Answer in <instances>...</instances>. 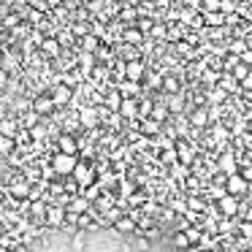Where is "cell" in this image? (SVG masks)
<instances>
[{"label":"cell","instance_id":"10","mask_svg":"<svg viewBox=\"0 0 252 252\" xmlns=\"http://www.w3.org/2000/svg\"><path fill=\"white\" fill-rule=\"evenodd\" d=\"M117 114L125 117V120H138V98H122L120 109H117Z\"/></svg>","mask_w":252,"mask_h":252},{"label":"cell","instance_id":"30","mask_svg":"<svg viewBox=\"0 0 252 252\" xmlns=\"http://www.w3.org/2000/svg\"><path fill=\"white\" fill-rule=\"evenodd\" d=\"M41 49H44L46 55H57V52H60V41L57 38H44L41 41Z\"/></svg>","mask_w":252,"mask_h":252},{"label":"cell","instance_id":"24","mask_svg":"<svg viewBox=\"0 0 252 252\" xmlns=\"http://www.w3.org/2000/svg\"><path fill=\"white\" fill-rule=\"evenodd\" d=\"M203 100H209L212 106H220V103H225V100H228V93H222L220 87H212V90L206 93V98H203Z\"/></svg>","mask_w":252,"mask_h":252},{"label":"cell","instance_id":"4","mask_svg":"<svg viewBox=\"0 0 252 252\" xmlns=\"http://www.w3.org/2000/svg\"><path fill=\"white\" fill-rule=\"evenodd\" d=\"M79 125L84 127V130H95L98 127V122H100V117H98V109L95 106H82V111H79Z\"/></svg>","mask_w":252,"mask_h":252},{"label":"cell","instance_id":"48","mask_svg":"<svg viewBox=\"0 0 252 252\" xmlns=\"http://www.w3.org/2000/svg\"><path fill=\"white\" fill-rule=\"evenodd\" d=\"M6 84H8V73L0 68V87H6Z\"/></svg>","mask_w":252,"mask_h":252},{"label":"cell","instance_id":"21","mask_svg":"<svg viewBox=\"0 0 252 252\" xmlns=\"http://www.w3.org/2000/svg\"><path fill=\"white\" fill-rule=\"evenodd\" d=\"M114 195H111V192H100V198L98 201H95V206H98V212H100V217H103L106 212H109V209H114Z\"/></svg>","mask_w":252,"mask_h":252},{"label":"cell","instance_id":"47","mask_svg":"<svg viewBox=\"0 0 252 252\" xmlns=\"http://www.w3.org/2000/svg\"><path fill=\"white\" fill-rule=\"evenodd\" d=\"M236 230H241L244 236H252V222H239V228Z\"/></svg>","mask_w":252,"mask_h":252},{"label":"cell","instance_id":"40","mask_svg":"<svg viewBox=\"0 0 252 252\" xmlns=\"http://www.w3.org/2000/svg\"><path fill=\"white\" fill-rule=\"evenodd\" d=\"M185 233H187V239H190V244H192V241H201V239H203V233H201L198 228H187Z\"/></svg>","mask_w":252,"mask_h":252},{"label":"cell","instance_id":"35","mask_svg":"<svg viewBox=\"0 0 252 252\" xmlns=\"http://www.w3.org/2000/svg\"><path fill=\"white\" fill-rule=\"evenodd\" d=\"M38 120H41V117L35 114L33 109H30V111H25V114H22V125H25V127H35V122H38Z\"/></svg>","mask_w":252,"mask_h":252},{"label":"cell","instance_id":"25","mask_svg":"<svg viewBox=\"0 0 252 252\" xmlns=\"http://www.w3.org/2000/svg\"><path fill=\"white\" fill-rule=\"evenodd\" d=\"M84 244H87V233H84V230H76V233L71 236V250L84 252Z\"/></svg>","mask_w":252,"mask_h":252},{"label":"cell","instance_id":"29","mask_svg":"<svg viewBox=\"0 0 252 252\" xmlns=\"http://www.w3.org/2000/svg\"><path fill=\"white\" fill-rule=\"evenodd\" d=\"M14 147H17V141L14 138H8V136H0V155H14Z\"/></svg>","mask_w":252,"mask_h":252},{"label":"cell","instance_id":"36","mask_svg":"<svg viewBox=\"0 0 252 252\" xmlns=\"http://www.w3.org/2000/svg\"><path fill=\"white\" fill-rule=\"evenodd\" d=\"M141 38H144V35H141V33H138V30H136V28H130V30H125V41H127V44H141Z\"/></svg>","mask_w":252,"mask_h":252},{"label":"cell","instance_id":"27","mask_svg":"<svg viewBox=\"0 0 252 252\" xmlns=\"http://www.w3.org/2000/svg\"><path fill=\"white\" fill-rule=\"evenodd\" d=\"M176 158H179L185 165H187V163H192V149L187 147L185 141H179V144H176Z\"/></svg>","mask_w":252,"mask_h":252},{"label":"cell","instance_id":"39","mask_svg":"<svg viewBox=\"0 0 252 252\" xmlns=\"http://www.w3.org/2000/svg\"><path fill=\"white\" fill-rule=\"evenodd\" d=\"M147 79H149V87H155V90L163 84V73H147Z\"/></svg>","mask_w":252,"mask_h":252},{"label":"cell","instance_id":"9","mask_svg":"<svg viewBox=\"0 0 252 252\" xmlns=\"http://www.w3.org/2000/svg\"><path fill=\"white\" fill-rule=\"evenodd\" d=\"M90 209H93V203H90L84 195H73L71 201H68L65 212H68V214H76V217H82V214L90 212Z\"/></svg>","mask_w":252,"mask_h":252},{"label":"cell","instance_id":"38","mask_svg":"<svg viewBox=\"0 0 252 252\" xmlns=\"http://www.w3.org/2000/svg\"><path fill=\"white\" fill-rule=\"evenodd\" d=\"M187 209H190V212H203V209H206V203H203L201 198H190V203H187Z\"/></svg>","mask_w":252,"mask_h":252},{"label":"cell","instance_id":"17","mask_svg":"<svg viewBox=\"0 0 252 252\" xmlns=\"http://www.w3.org/2000/svg\"><path fill=\"white\" fill-rule=\"evenodd\" d=\"M163 103H165V109H168V114H182V111H185V95H182V93L168 95Z\"/></svg>","mask_w":252,"mask_h":252},{"label":"cell","instance_id":"23","mask_svg":"<svg viewBox=\"0 0 252 252\" xmlns=\"http://www.w3.org/2000/svg\"><path fill=\"white\" fill-rule=\"evenodd\" d=\"M82 52H87V55H95L98 52V46H100V41H98V35H93V33H87V35H82Z\"/></svg>","mask_w":252,"mask_h":252},{"label":"cell","instance_id":"22","mask_svg":"<svg viewBox=\"0 0 252 252\" xmlns=\"http://www.w3.org/2000/svg\"><path fill=\"white\" fill-rule=\"evenodd\" d=\"M149 120H155L158 125H163V122L168 120V109H165V103H163V100L152 106V114H149Z\"/></svg>","mask_w":252,"mask_h":252},{"label":"cell","instance_id":"18","mask_svg":"<svg viewBox=\"0 0 252 252\" xmlns=\"http://www.w3.org/2000/svg\"><path fill=\"white\" fill-rule=\"evenodd\" d=\"M217 87L222 90V93H239V82H236L230 73H220V79H217Z\"/></svg>","mask_w":252,"mask_h":252},{"label":"cell","instance_id":"41","mask_svg":"<svg viewBox=\"0 0 252 252\" xmlns=\"http://www.w3.org/2000/svg\"><path fill=\"white\" fill-rule=\"evenodd\" d=\"M149 33H152L155 38H165V33H168V30H165V25H152V30H149Z\"/></svg>","mask_w":252,"mask_h":252},{"label":"cell","instance_id":"14","mask_svg":"<svg viewBox=\"0 0 252 252\" xmlns=\"http://www.w3.org/2000/svg\"><path fill=\"white\" fill-rule=\"evenodd\" d=\"M187 122H190L192 127H206V125H209V109H206V106H198V109H192V111H190V120H187Z\"/></svg>","mask_w":252,"mask_h":252},{"label":"cell","instance_id":"50","mask_svg":"<svg viewBox=\"0 0 252 252\" xmlns=\"http://www.w3.org/2000/svg\"><path fill=\"white\" fill-rule=\"evenodd\" d=\"M3 236H6V228H3V225H0V239H3Z\"/></svg>","mask_w":252,"mask_h":252},{"label":"cell","instance_id":"12","mask_svg":"<svg viewBox=\"0 0 252 252\" xmlns=\"http://www.w3.org/2000/svg\"><path fill=\"white\" fill-rule=\"evenodd\" d=\"M30 109H33L38 117H46V114H52V111H55V103H52L49 95H38V98L30 103Z\"/></svg>","mask_w":252,"mask_h":252},{"label":"cell","instance_id":"8","mask_svg":"<svg viewBox=\"0 0 252 252\" xmlns=\"http://www.w3.org/2000/svg\"><path fill=\"white\" fill-rule=\"evenodd\" d=\"M217 206H220V212H222L228 220H233L236 214H239V206H241V201H239V198H233V195H228V192H225V195L220 198V203H217Z\"/></svg>","mask_w":252,"mask_h":252},{"label":"cell","instance_id":"26","mask_svg":"<svg viewBox=\"0 0 252 252\" xmlns=\"http://www.w3.org/2000/svg\"><path fill=\"white\" fill-rule=\"evenodd\" d=\"M120 103H122V95L117 93V90H111V93L106 95V109H109L111 114H117V109H120Z\"/></svg>","mask_w":252,"mask_h":252},{"label":"cell","instance_id":"37","mask_svg":"<svg viewBox=\"0 0 252 252\" xmlns=\"http://www.w3.org/2000/svg\"><path fill=\"white\" fill-rule=\"evenodd\" d=\"M201 8H203V14L220 11V0H201Z\"/></svg>","mask_w":252,"mask_h":252},{"label":"cell","instance_id":"34","mask_svg":"<svg viewBox=\"0 0 252 252\" xmlns=\"http://www.w3.org/2000/svg\"><path fill=\"white\" fill-rule=\"evenodd\" d=\"M247 73H250V65H244V63H239V65H236V68H233V71H230V76H233V79H236V82H239V84H241V79H244V76H247Z\"/></svg>","mask_w":252,"mask_h":252},{"label":"cell","instance_id":"28","mask_svg":"<svg viewBox=\"0 0 252 252\" xmlns=\"http://www.w3.org/2000/svg\"><path fill=\"white\" fill-rule=\"evenodd\" d=\"M160 87H163V93L176 95V93H179V79H176V76H163V84H160Z\"/></svg>","mask_w":252,"mask_h":252},{"label":"cell","instance_id":"2","mask_svg":"<svg viewBox=\"0 0 252 252\" xmlns=\"http://www.w3.org/2000/svg\"><path fill=\"white\" fill-rule=\"evenodd\" d=\"M73 182L79 185V190H84V187H90L95 182V168H93V163H87V160H79L76 163V168H73Z\"/></svg>","mask_w":252,"mask_h":252},{"label":"cell","instance_id":"49","mask_svg":"<svg viewBox=\"0 0 252 252\" xmlns=\"http://www.w3.org/2000/svg\"><path fill=\"white\" fill-rule=\"evenodd\" d=\"M174 209H176V212H185L187 203H185V201H174Z\"/></svg>","mask_w":252,"mask_h":252},{"label":"cell","instance_id":"43","mask_svg":"<svg viewBox=\"0 0 252 252\" xmlns=\"http://www.w3.org/2000/svg\"><path fill=\"white\" fill-rule=\"evenodd\" d=\"M241 90H252V68H250V73H247L244 79H241V84H239Z\"/></svg>","mask_w":252,"mask_h":252},{"label":"cell","instance_id":"46","mask_svg":"<svg viewBox=\"0 0 252 252\" xmlns=\"http://www.w3.org/2000/svg\"><path fill=\"white\" fill-rule=\"evenodd\" d=\"M120 187H122L125 195H130V192H133V182H127V179H120Z\"/></svg>","mask_w":252,"mask_h":252},{"label":"cell","instance_id":"16","mask_svg":"<svg viewBox=\"0 0 252 252\" xmlns=\"http://www.w3.org/2000/svg\"><path fill=\"white\" fill-rule=\"evenodd\" d=\"M0 136H8V138H14V141H17L19 125H17V120H14V117H3V120H0Z\"/></svg>","mask_w":252,"mask_h":252},{"label":"cell","instance_id":"31","mask_svg":"<svg viewBox=\"0 0 252 252\" xmlns=\"http://www.w3.org/2000/svg\"><path fill=\"white\" fill-rule=\"evenodd\" d=\"M171 241H174V247H176V250H187V247H190V239H187V233H185V230H176V233H174V239H171Z\"/></svg>","mask_w":252,"mask_h":252},{"label":"cell","instance_id":"15","mask_svg":"<svg viewBox=\"0 0 252 252\" xmlns=\"http://www.w3.org/2000/svg\"><path fill=\"white\" fill-rule=\"evenodd\" d=\"M117 93H120L122 98H138V95H141V84H136V82H127V79H122V82L117 84Z\"/></svg>","mask_w":252,"mask_h":252},{"label":"cell","instance_id":"11","mask_svg":"<svg viewBox=\"0 0 252 252\" xmlns=\"http://www.w3.org/2000/svg\"><path fill=\"white\" fill-rule=\"evenodd\" d=\"M8 195L17 198V201H28L30 195V185L25 179H11L8 182Z\"/></svg>","mask_w":252,"mask_h":252},{"label":"cell","instance_id":"3","mask_svg":"<svg viewBox=\"0 0 252 252\" xmlns=\"http://www.w3.org/2000/svg\"><path fill=\"white\" fill-rule=\"evenodd\" d=\"M49 98H52V103H55V109H60V106H68V103H73V90L68 87V84H55L52 87V93H49Z\"/></svg>","mask_w":252,"mask_h":252},{"label":"cell","instance_id":"6","mask_svg":"<svg viewBox=\"0 0 252 252\" xmlns=\"http://www.w3.org/2000/svg\"><path fill=\"white\" fill-rule=\"evenodd\" d=\"M147 76V65H144L141 60H125V79L127 82H141V79Z\"/></svg>","mask_w":252,"mask_h":252},{"label":"cell","instance_id":"45","mask_svg":"<svg viewBox=\"0 0 252 252\" xmlns=\"http://www.w3.org/2000/svg\"><path fill=\"white\" fill-rule=\"evenodd\" d=\"M239 176H241V179L247 182V185H250V182H252V165H247L244 171H239Z\"/></svg>","mask_w":252,"mask_h":252},{"label":"cell","instance_id":"1","mask_svg":"<svg viewBox=\"0 0 252 252\" xmlns=\"http://www.w3.org/2000/svg\"><path fill=\"white\" fill-rule=\"evenodd\" d=\"M76 163H79V155H63V152H57L55 158H52V171H55L57 179H63V176H71L73 174Z\"/></svg>","mask_w":252,"mask_h":252},{"label":"cell","instance_id":"42","mask_svg":"<svg viewBox=\"0 0 252 252\" xmlns=\"http://www.w3.org/2000/svg\"><path fill=\"white\" fill-rule=\"evenodd\" d=\"M136 250H141V252H147V250H149V239H147V236H138V241H136Z\"/></svg>","mask_w":252,"mask_h":252},{"label":"cell","instance_id":"32","mask_svg":"<svg viewBox=\"0 0 252 252\" xmlns=\"http://www.w3.org/2000/svg\"><path fill=\"white\" fill-rule=\"evenodd\" d=\"M155 100H138V120H149Z\"/></svg>","mask_w":252,"mask_h":252},{"label":"cell","instance_id":"33","mask_svg":"<svg viewBox=\"0 0 252 252\" xmlns=\"http://www.w3.org/2000/svg\"><path fill=\"white\" fill-rule=\"evenodd\" d=\"M236 228H239V220H228V217L220 220V225H217L220 233H230V230H236Z\"/></svg>","mask_w":252,"mask_h":252},{"label":"cell","instance_id":"44","mask_svg":"<svg viewBox=\"0 0 252 252\" xmlns=\"http://www.w3.org/2000/svg\"><path fill=\"white\" fill-rule=\"evenodd\" d=\"M152 30V19H141L138 22V33H149Z\"/></svg>","mask_w":252,"mask_h":252},{"label":"cell","instance_id":"20","mask_svg":"<svg viewBox=\"0 0 252 252\" xmlns=\"http://www.w3.org/2000/svg\"><path fill=\"white\" fill-rule=\"evenodd\" d=\"M203 25H206V28H225V14L222 11L203 14Z\"/></svg>","mask_w":252,"mask_h":252},{"label":"cell","instance_id":"5","mask_svg":"<svg viewBox=\"0 0 252 252\" xmlns=\"http://www.w3.org/2000/svg\"><path fill=\"white\" fill-rule=\"evenodd\" d=\"M247 190H250V185H247V182L241 179L239 174H233V176H225V192H228V195H233V198H241Z\"/></svg>","mask_w":252,"mask_h":252},{"label":"cell","instance_id":"7","mask_svg":"<svg viewBox=\"0 0 252 252\" xmlns=\"http://www.w3.org/2000/svg\"><path fill=\"white\" fill-rule=\"evenodd\" d=\"M57 149L63 155H79V138L73 133H60L57 136Z\"/></svg>","mask_w":252,"mask_h":252},{"label":"cell","instance_id":"13","mask_svg":"<svg viewBox=\"0 0 252 252\" xmlns=\"http://www.w3.org/2000/svg\"><path fill=\"white\" fill-rule=\"evenodd\" d=\"M220 171H222V176H233V174H239V163H236V158L230 152H225L222 158H220Z\"/></svg>","mask_w":252,"mask_h":252},{"label":"cell","instance_id":"19","mask_svg":"<svg viewBox=\"0 0 252 252\" xmlns=\"http://www.w3.org/2000/svg\"><path fill=\"white\" fill-rule=\"evenodd\" d=\"M114 230H117V233H136L138 225H136V220H133V217H127V214H125V217H120L114 222Z\"/></svg>","mask_w":252,"mask_h":252}]
</instances>
